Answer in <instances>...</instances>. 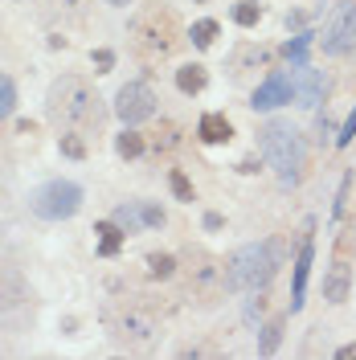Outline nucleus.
Returning <instances> with one entry per match:
<instances>
[{
	"label": "nucleus",
	"mask_w": 356,
	"mask_h": 360,
	"mask_svg": "<svg viewBox=\"0 0 356 360\" xmlns=\"http://www.w3.org/2000/svg\"><path fill=\"white\" fill-rule=\"evenodd\" d=\"M324 53L328 58H344V53H352L356 45V0H336L332 4V17L324 21Z\"/></svg>",
	"instance_id": "nucleus-7"
},
{
	"label": "nucleus",
	"mask_w": 356,
	"mask_h": 360,
	"mask_svg": "<svg viewBox=\"0 0 356 360\" xmlns=\"http://www.w3.org/2000/svg\"><path fill=\"white\" fill-rule=\"evenodd\" d=\"M103 319H107V328H111V336L119 344H127V348H139V352H148L160 336V319L156 311L144 303V299H111L107 307H103Z\"/></svg>",
	"instance_id": "nucleus-4"
},
{
	"label": "nucleus",
	"mask_w": 356,
	"mask_h": 360,
	"mask_svg": "<svg viewBox=\"0 0 356 360\" xmlns=\"http://www.w3.org/2000/svg\"><path fill=\"white\" fill-rule=\"evenodd\" d=\"M127 37L132 45L144 53V58H168L172 49L180 45V21L177 13L168 8V4H148V8H139L127 25Z\"/></svg>",
	"instance_id": "nucleus-5"
},
{
	"label": "nucleus",
	"mask_w": 356,
	"mask_h": 360,
	"mask_svg": "<svg viewBox=\"0 0 356 360\" xmlns=\"http://www.w3.org/2000/svg\"><path fill=\"white\" fill-rule=\"evenodd\" d=\"M315 131H319V143H324V139L332 135V115H328V111L319 115V123H315Z\"/></svg>",
	"instance_id": "nucleus-32"
},
{
	"label": "nucleus",
	"mask_w": 356,
	"mask_h": 360,
	"mask_svg": "<svg viewBox=\"0 0 356 360\" xmlns=\"http://www.w3.org/2000/svg\"><path fill=\"white\" fill-rule=\"evenodd\" d=\"M177 143V123H164V135H156V152H168Z\"/></svg>",
	"instance_id": "nucleus-31"
},
{
	"label": "nucleus",
	"mask_w": 356,
	"mask_h": 360,
	"mask_svg": "<svg viewBox=\"0 0 356 360\" xmlns=\"http://www.w3.org/2000/svg\"><path fill=\"white\" fill-rule=\"evenodd\" d=\"M94 233H98V254H103V258H115V254L123 250V242H127V233H123L115 221H98Z\"/></svg>",
	"instance_id": "nucleus-15"
},
{
	"label": "nucleus",
	"mask_w": 356,
	"mask_h": 360,
	"mask_svg": "<svg viewBox=\"0 0 356 360\" xmlns=\"http://www.w3.org/2000/svg\"><path fill=\"white\" fill-rule=\"evenodd\" d=\"M115 115L135 127V123H148L152 115H156V90L148 86V82H127V86H119L115 94Z\"/></svg>",
	"instance_id": "nucleus-8"
},
{
	"label": "nucleus",
	"mask_w": 356,
	"mask_h": 360,
	"mask_svg": "<svg viewBox=\"0 0 356 360\" xmlns=\"http://www.w3.org/2000/svg\"><path fill=\"white\" fill-rule=\"evenodd\" d=\"M217 33H222V29H217V21H197L189 37H193V45H197V49H209V45L217 41Z\"/></svg>",
	"instance_id": "nucleus-23"
},
{
	"label": "nucleus",
	"mask_w": 356,
	"mask_h": 360,
	"mask_svg": "<svg viewBox=\"0 0 356 360\" xmlns=\"http://www.w3.org/2000/svg\"><path fill=\"white\" fill-rule=\"evenodd\" d=\"M356 139V107H352V115H348V123L340 127V135H336V148H348Z\"/></svg>",
	"instance_id": "nucleus-29"
},
{
	"label": "nucleus",
	"mask_w": 356,
	"mask_h": 360,
	"mask_svg": "<svg viewBox=\"0 0 356 360\" xmlns=\"http://www.w3.org/2000/svg\"><path fill=\"white\" fill-rule=\"evenodd\" d=\"M234 21L242 25V29L258 25L262 21V4H258V0H238V4H234Z\"/></svg>",
	"instance_id": "nucleus-20"
},
{
	"label": "nucleus",
	"mask_w": 356,
	"mask_h": 360,
	"mask_svg": "<svg viewBox=\"0 0 356 360\" xmlns=\"http://www.w3.org/2000/svg\"><path fill=\"white\" fill-rule=\"evenodd\" d=\"M283 262V250L279 242H254V246H242L225 258V291L238 295V291H262L274 270Z\"/></svg>",
	"instance_id": "nucleus-3"
},
{
	"label": "nucleus",
	"mask_w": 356,
	"mask_h": 360,
	"mask_svg": "<svg viewBox=\"0 0 356 360\" xmlns=\"http://www.w3.org/2000/svg\"><path fill=\"white\" fill-rule=\"evenodd\" d=\"M197 135H201V143H229L234 139V127H229V119L222 111H209V115H201Z\"/></svg>",
	"instance_id": "nucleus-14"
},
{
	"label": "nucleus",
	"mask_w": 356,
	"mask_h": 360,
	"mask_svg": "<svg viewBox=\"0 0 356 360\" xmlns=\"http://www.w3.org/2000/svg\"><path fill=\"white\" fill-rule=\"evenodd\" d=\"M205 229H222V213H205Z\"/></svg>",
	"instance_id": "nucleus-33"
},
{
	"label": "nucleus",
	"mask_w": 356,
	"mask_h": 360,
	"mask_svg": "<svg viewBox=\"0 0 356 360\" xmlns=\"http://www.w3.org/2000/svg\"><path fill=\"white\" fill-rule=\"evenodd\" d=\"M13 111H17V86L8 74H0V119H8Z\"/></svg>",
	"instance_id": "nucleus-24"
},
{
	"label": "nucleus",
	"mask_w": 356,
	"mask_h": 360,
	"mask_svg": "<svg viewBox=\"0 0 356 360\" xmlns=\"http://www.w3.org/2000/svg\"><path fill=\"white\" fill-rule=\"evenodd\" d=\"M270 53L267 49H254V45H246V49H238V58H234V74H242L246 62H267Z\"/></svg>",
	"instance_id": "nucleus-27"
},
{
	"label": "nucleus",
	"mask_w": 356,
	"mask_h": 360,
	"mask_svg": "<svg viewBox=\"0 0 356 360\" xmlns=\"http://www.w3.org/2000/svg\"><path fill=\"white\" fill-rule=\"evenodd\" d=\"M258 143H262V160L274 168V176H279L283 188H291V184L303 180V168H307V143H303V135L295 131L291 123H283V119L267 123V127L258 131Z\"/></svg>",
	"instance_id": "nucleus-2"
},
{
	"label": "nucleus",
	"mask_w": 356,
	"mask_h": 360,
	"mask_svg": "<svg viewBox=\"0 0 356 360\" xmlns=\"http://www.w3.org/2000/svg\"><path fill=\"white\" fill-rule=\"evenodd\" d=\"M336 356H340V360H348V356H356V344H344V348H340V352H336Z\"/></svg>",
	"instance_id": "nucleus-35"
},
{
	"label": "nucleus",
	"mask_w": 356,
	"mask_h": 360,
	"mask_svg": "<svg viewBox=\"0 0 356 360\" xmlns=\"http://www.w3.org/2000/svg\"><path fill=\"white\" fill-rule=\"evenodd\" d=\"M58 143H62V156H70V160H87V139H82L78 131H66L62 139H58Z\"/></svg>",
	"instance_id": "nucleus-25"
},
{
	"label": "nucleus",
	"mask_w": 356,
	"mask_h": 360,
	"mask_svg": "<svg viewBox=\"0 0 356 360\" xmlns=\"http://www.w3.org/2000/svg\"><path fill=\"white\" fill-rule=\"evenodd\" d=\"M62 8H70V13H82V0H58Z\"/></svg>",
	"instance_id": "nucleus-34"
},
{
	"label": "nucleus",
	"mask_w": 356,
	"mask_h": 360,
	"mask_svg": "<svg viewBox=\"0 0 356 360\" xmlns=\"http://www.w3.org/2000/svg\"><path fill=\"white\" fill-rule=\"evenodd\" d=\"M148 274L152 278H172L177 274V258L172 254H148Z\"/></svg>",
	"instance_id": "nucleus-22"
},
{
	"label": "nucleus",
	"mask_w": 356,
	"mask_h": 360,
	"mask_svg": "<svg viewBox=\"0 0 356 360\" xmlns=\"http://www.w3.org/2000/svg\"><path fill=\"white\" fill-rule=\"evenodd\" d=\"M279 340H283V319H274V323H267V328H262V344H258V352H262V356H270V352L279 348Z\"/></svg>",
	"instance_id": "nucleus-26"
},
{
	"label": "nucleus",
	"mask_w": 356,
	"mask_h": 360,
	"mask_svg": "<svg viewBox=\"0 0 356 360\" xmlns=\"http://www.w3.org/2000/svg\"><path fill=\"white\" fill-rule=\"evenodd\" d=\"M111 221L119 225L123 233H139V229H144V213H139V201H132V205H119Z\"/></svg>",
	"instance_id": "nucleus-17"
},
{
	"label": "nucleus",
	"mask_w": 356,
	"mask_h": 360,
	"mask_svg": "<svg viewBox=\"0 0 356 360\" xmlns=\"http://www.w3.org/2000/svg\"><path fill=\"white\" fill-rule=\"evenodd\" d=\"M139 213H144V225H164V209H156V205H148V201H139Z\"/></svg>",
	"instance_id": "nucleus-30"
},
{
	"label": "nucleus",
	"mask_w": 356,
	"mask_h": 360,
	"mask_svg": "<svg viewBox=\"0 0 356 360\" xmlns=\"http://www.w3.org/2000/svg\"><path fill=\"white\" fill-rule=\"evenodd\" d=\"M115 152H119L123 160H135V156H144V135L127 127V131H123L119 139H115Z\"/></svg>",
	"instance_id": "nucleus-19"
},
{
	"label": "nucleus",
	"mask_w": 356,
	"mask_h": 360,
	"mask_svg": "<svg viewBox=\"0 0 356 360\" xmlns=\"http://www.w3.org/2000/svg\"><path fill=\"white\" fill-rule=\"evenodd\" d=\"M189 274H193V295H201V299H217L225 291V266L217 258H209L205 250H193Z\"/></svg>",
	"instance_id": "nucleus-9"
},
{
	"label": "nucleus",
	"mask_w": 356,
	"mask_h": 360,
	"mask_svg": "<svg viewBox=\"0 0 356 360\" xmlns=\"http://www.w3.org/2000/svg\"><path fill=\"white\" fill-rule=\"evenodd\" d=\"M90 66H94V74H107V70L115 66V53L111 49H94V53H90Z\"/></svg>",
	"instance_id": "nucleus-28"
},
{
	"label": "nucleus",
	"mask_w": 356,
	"mask_h": 360,
	"mask_svg": "<svg viewBox=\"0 0 356 360\" xmlns=\"http://www.w3.org/2000/svg\"><path fill=\"white\" fill-rule=\"evenodd\" d=\"M168 188H172V197H177V201H184V205H193V197H197V193H193V180L184 176L180 168H172V172H168Z\"/></svg>",
	"instance_id": "nucleus-21"
},
{
	"label": "nucleus",
	"mask_w": 356,
	"mask_h": 360,
	"mask_svg": "<svg viewBox=\"0 0 356 360\" xmlns=\"http://www.w3.org/2000/svg\"><path fill=\"white\" fill-rule=\"evenodd\" d=\"M324 94H328V78L319 74V70H312L307 62L303 66H295V103L303 107V111H315L319 103H324Z\"/></svg>",
	"instance_id": "nucleus-11"
},
{
	"label": "nucleus",
	"mask_w": 356,
	"mask_h": 360,
	"mask_svg": "<svg viewBox=\"0 0 356 360\" xmlns=\"http://www.w3.org/2000/svg\"><path fill=\"white\" fill-rule=\"evenodd\" d=\"M312 258H315V238L312 225L303 233V246H299V258H295V287H291V311L303 307V295H307V274H312Z\"/></svg>",
	"instance_id": "nucleus-12"
},
{
	"label": "nucleus",
	"mask_w": 356,
	"mask_h": 360,
	"mask_svg": "<svg viewBox=\"0 0 356 360\" xmlns=\"http://www.w3.org/2000/svg\"><path fill=\"white\" fill-rule=\"evenodd\" d=\"M315 33H299V37H291L287 45H283V58H287L291 66H303L307 62V49H312Z\"/></svg>",
	"instance_id": "nucleus-18"
},
{
	"label": "nucleus",
	"mask_w": 356,
	"mask_h": 360,
	"mask_svg": "<svg viewBox=\"0 0 356 360\" xmlns=\"http://www.w3.org/2000/svg\"><path fill=\"white\" fill-rule=\"evenodd\" d=\"M348 291H352V266L344 258H336L332 270H328V278H324V299L328 303H344Z\"/></svg>",
	"instance_id": "nucleus-13"
},
{
	"label": "nucleus",
	"mask_w": 356,
	"mask_h": 360,
	"mask_svg": "<svg viewBox=\"0 0 356 360\" xmlns=\"http://www.w3.org/2000/svg\"><path fill=\"white\" fill-rule=\"evenodd\" d=\"M291 94H295V74H291V70H274L267 82L254 90L250 107H254V111H274V107L291 103Z\"/></svg>",
	"instance_id": "nucleus-10"
},
{
	"label": "nucleus",
	"mask_w": 356,
	"mask_h": 360,
	"mask_svg": "<svg viewBox=\"0 0 356 360\" xmlns=\"http://www.w3.org/2000/svg\"><path fill=\"white\" fill-rule=\"evenodd\" d=\"M197 4H205V0H197Z\"/></svg>",
	"instance_id": "nucleus-37"
},
{
	"label": "nucleus",
	"mask_w": 356,
	"mask_h": 360,
	"mask_svg": "<svg viewBox=\"0 0 356 360\" xmlns=\"http://www.w3.org/2000/svg\"><path fill=\"white\" fill-rule=\"evenodd\" d=\"M107 4H115V8H127V4H132V0H107Z\"/></svg>",
	"instance_id": "nucleus-36"
},
{
	"label": "nucleus",
	"mask_w": 356,
	"mask_h": 360,
	"mask_svg": "<svg viewBox=\"0 0 356 360\" xmlns=\"http://www.w3.org/2000/svg\"><path fill=\"white\" fill-rule=\"evenodd\" d=\"M49 119L58 123V127H66V131H78V135H94L103 131V98L94 94L87 78H58L53 86H49Z\"/></svg>",
	"instance_id": "nucleus-1"
},
{
	"label": "nucleus",
	"mask_w": 356,
	"mask_h": 360,
	"mask_svg": "<svg viewBox=\"0 0 356 360\" xmlns=\"http://www.w3.org/2000/svg\"><path fill=\"white\" fill-rule=\"evenodd\" d=\"M177 86H180V94H201V90L209 86V70L201 66V62H193V66H180L177 70Z\"/></svg>",
	"instance_id": "nucleus-16"
},
{
	"label": "nucleus",
	"mask_w": 356,
	"mask_h": 360,
	"mask_svg": "<svg viewBox=\"0 0 356 360\" xmlns=\"http://www.w3.org/2000/svg\"><path fill=\"white\" fill-rule=\"evenodd\" d=\"M29 209L37 217H45V221H66V217H74L82 209V188L74 180H49L29 197Z\"/></svg>",
	"instance_id": "nucleus-6"
}]
</instances>
